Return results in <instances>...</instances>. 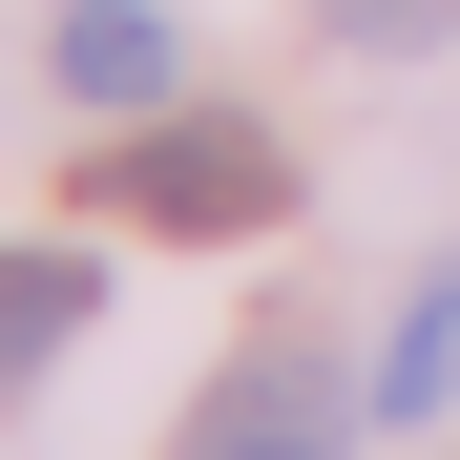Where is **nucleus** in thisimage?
Returning <instances> with one entry per match:
<instances>
[{"instance_id": "obj_4", "label": "nucleus", "mask_w": 460, "mask_h": 460, "mask_svg": "<svg viewBox=\"0 0 460 460\" xmlns=\"http://www.w3.org/2000/svg\"><path fill=\"white\" fill-rule=\"evenodd\" d=\"M84 314H105V272H84V252H0V376H42Z\"/></svg>"}, {"instance_id": "obj_5", "label": "nucleus", "mask_w": 460, "mask_h": 460, "mask_svg": "<svg viewBox=\"0 0 460 460\" xmlns=\"http://www.w3.org/2000/svg\"><path fill=\"white\" fill-rule=\"evenodd\" d=\"M439 398H460V272H419L398 356H376V419H439Z\"/></svg>"}, {"instance_id": "obj_2", "label": "nucleus", "mask_w": 460, "mask_h": 460, "mask_svg": "<svg viewBox=\"0 0 460 460\" xmlns=\"http://www.w3.org/2000/svg\"><path fill=\"white\" fill-rule=\"evenodd\" d=\"M356 376H314V356H230L209 398H189V460H356Z\"/></svg>"}, {"instance_id": "obj_3", "label": "nucleus", "mask_w": 460, "mask_h": 460, "mask_svg": "<svg viewBox=\"0 0 460 460\" xmlns=\"http://www.w3.org/2000/svg\"><path fill=\"white\" fill-rule=\"evenodd\" d=\"M168 84H189V42L146 22V0H63V105H105V126H146Z\"/></svg>"}, {"instance_id": "obj_6", "label": "nucleus", "mask_w": 460, "mask_h": 460, "mask_svg": "<svg viewBox=\"0 0 460 460\" xmlns=\"http://www.w3.org/2000/svg\"><path fill=\"white\" fill-rule=\"evenodd\" d=\"M335 42H460V0H314Z\"/></svg>"}, {"instance_id": "obj_1", "label": "nucleus", "mask_w": 460, "mask_h": 460, "mask_svg": "<svg viewBox=\"0 0 460 460\" xmlns=\"http://www.w3.org/2000/svg\"><path fill=\"white\" fill-rule=\"evenodd\" d=\"M146 230H272L293 209V168H272V126H146L126 168H105Z\"/></svg>"}]
</instances>
